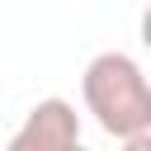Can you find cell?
<instances>
[{
  "label": "cell",
  "instance_id": "obj_1",
  "mask_svg": "<svg viewBox=\"0 0 151 151\" xmlns=\"http://www.w3.org/2000/svg\"><path fill=\"white\" fill-rule=\"evenodd\" d=\"M80 99L109 137L151 132V85L127 52H99L80 76Z\"/></svg>",
  "mask_w": 151,
  "mask_h": 151
},
{
  "label": "cell",
  "instance_id": "obj_2",
  "mask_svg": "<svg viewBox=\"0 0 151 151\" xmlns=\"http://www.w3.org/2000/svg\"><path fill=\"white\" fill-rule=\"evenodd\" d=\"M5 151H90L80 142V113L66 99H38Z\"/></svg>",
  "mask_w": 151,
  "mask_h": 151
},
{
  "label": "cell",
  "instance_id": "obj_3",
  "mask_svg": "<svg viewBox=\"0 0 151 151\" xmlns=\"http://www.w3.org/2000/svg\"><path fill=\"white\" fill-rule=\"evenodd\" d=\"M123 151H151V132H137V137H123Z\"/></svg>",
  "mask_w": 151,
  "mask_h": 151
}]
</instances>
